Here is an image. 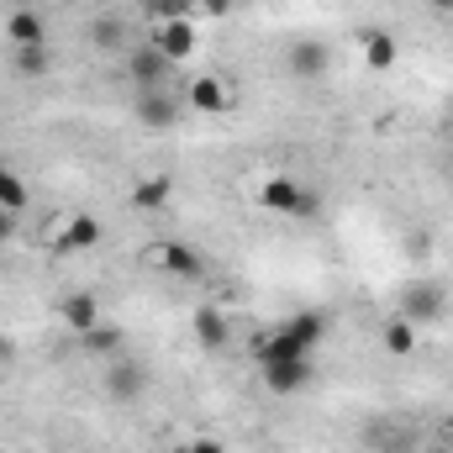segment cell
<instances>
[{
	"instance_id": "1",
	"label": "cell",
	"mask_w": 453,
	"mask_h": 453,
	"mask_svg": "<svg viewBox=\"0 0 453 453\" xmlns=\"http://www.w3.org/2000/svg\"><path fill=\"white\" fill-rule=\"evenodd\" d=\"M327 338V311H296L280 327H269L264 338L253 342L258 364H285V358H311Z\"/></svg>"
},
{
	"instance_id": "2",
	"label": "cell",
	"mask_w": 453,
	"mask_h": 453,
	"mask_svg": "<svg viewBox=\"0 0 453 453\" xmlns=\"http://www.w3.org/2000/svg\"><path fill=\"white\" fill-rule=\"evenodd\" d=\"M443 311H449V290H443L438 280H406L401 296H395V317H406L411 327L438 322Z\"/></svg>"
},
{
	"instance_id": "3",
	"label": "cell",
	"mask_w": 453,
	"mask_h": 453,
	"mask_svg": "<svg viewBox=\"0 0 453 453\" xmlns=\"http://www.w3.org/2000/svg\"><path fill=\"white\" fill-rule=\"evenodd\" d=\"M142 269H158L169 280H201L206 274V258L185 242H148L142 248Z\"/></svg>"
},
{
	"instance_id": "4",
	"label": "cell",
	"mask_w": 453,
	"mask_h": 453,
	"mask_svg": "<svg viewBox=\"0 0 453 453\" xmlns=\"http://www.w3.org/2000/svg\"><path fill=\"white\" fill-rule=\"evenodd\" d=\"M148 364L142 358H127V353H116V358H106V395H111L116 406H132L142 390H148Z\"/></svg>"
},
{
	"instance_id": "5",
	"label": "cell",
	"mask_w": 453,
	"mask_h": 453,
	"mask_svg": "<svg viewBox=\"0 0 453 453\" xmlns=\"http://www.w3.org/2000/svg\"><path fill=\"white\" fill-rule=\"evenodd\" d=\"M269 395H301L306 385H317V364L311 358H285V364H258Z\"/></svg>"
},
{
	"instance_id": "6",
	"label": "cell",
	"mask_w": 453,
	"mask_h": 453,
	"mask_svg": "<svg viewBox=\"0 0 453 453\" xmlns=\"http://www.w3.org/2000/svg\"><path fill=\"white\" fill-rule=\"evenodd\" d=\"M58 322L80 338V333H90V327H101V322H106V306H101V296H96V290H69V296L58 301Z\"/></svg>"
},
{
	"instance_id": "7",
	"label": "cell",
	"mask_w": 453,
	"mask_h": 453,
	"mask_svg": "<svg viewBox=\"0 0 453 453\" xmlns=\"http://www.w3.org/2000/svg\"><path fill=\"white\" fill-rule=\"evenodd\" d=\"M301 190H306V180H296V174H269V180L258 185V206L274 211V217H296Z\"/></svg>"
},
{
	"instance_id": "8",
	"label": "cell",
	"mask_w": 453,
	"mask_h": 453,
	"mask_svg": "<svg viewBox=\"0 0 453 453\" xmlns=\"http://www.w3.org/2000/svg\"><path fill=\"white\" fill-rule=\"evenodd\" d=\"M190 111H201V116H222L226 106H232V90H226L217 74H196L190 85H185V96H180Z\"/></svg>"
},
{
	"instance_id": "9",
	"label": "cell",
	"mask_w": 453,
	"mask_h": 453,
	"mask_svg": "<svg viewBox=\"0 0 453 453\" xmlns=\"http://www.w3.org/2000/svg\"><path fill=\"white\" fill-rule=\"evenodd\" d=\"M137 121L142 127H153V132H169L174 121H180V111H185V101H174V96H164V90H137Z\"/></svg>"
},
{
	"instance_id": "10",
	"label": "cell",
	"mask_w": 453,
	"mask_h": 453,
	"mask_svg": "<svg viewBox=\"0 0 453 453\" xmlns=\"http://www.w3.org/2000/svg\"><path fill=\"white\" fill-rule=\"evenodd\" d=\"M164 74H169V58L148 42V48H137V53H127V80L137 85V90H164Z\"/></svg>"
},
{
	"instance_id": "11",
	"label": "cell",
	"mask_w": 453,
	"mask_h": 453,
	"mask_svg": "<svg viewBox=\"0 0 453 453\" xmlns=\"http://www.w3.org/2000/svg\"><path fill=\"white\" fill-rule=\"evenodd\" d=\"M190 327H196V342H201L206 353H222L226 342H232V322H226L222 306H196V311H190Z\"/></svg>"
},
{
	"instance_id": "12",
	"label": "cell",
	"mask_w": 453,
	"mask_h": 453,
	"mask_svg": "<svg viewBox=\"0 0 453 453\" xmlns=\"http://www.w3.org/2000/svg\"><path fill=\"white\" fill-rule=\"evenodd\" d=\"M153 48L174 64V58H190L196 53V27H190V16H180V21H164L158 32H153Z\"/></svg>"
},
{
	"instance_id": "13",
	"label": "cell",
	"mask_w": 453,
	"mask_h": 453,
	"mask_svg": "<svg viewBox=\"0 0 453 453\" xmlns=\"http://www.w3.org/2000/svg\"><path fill=\"white\" fill-rule=\"evenodd\" d=\"M290 74L296 80H317V74H327V42H317V37H301V42H290Z\"/></svg>"
},
{
	"instance_id": "14",
	"label": "cell",
	"mask_w": 453,
	"mask_h": 453,
	"mask_svg": "<svg viewBox=\"0 0 453 453\" xmlns=\"http://www.w3.org/2000/svg\"><path fill=\"white\" fill-rule=\"evenodd\" d=\"M358 42H364V64H369L374 74L395 69V58H401V42H395V32H380V27H369Z\"/></svg>"
},
{
	"instance_id": "15",
	"label": "cell",
	"mask_w": 453,
	"mask_h": 453,
	"mask_svg": "<svg viewBox=\"0 0 453 453\" xmlns=\"http://www.w3.org/2000/svg\"><path fill=\"white\" fill-rule=\"evenodd\" d=\"M101 237H106V226L80 211V217H69V226H64V248L58 253H90V248H101Z\"/></svg>"
},
{
	"instance_id": "16",
	"label": "cell",
	"mask_w": 453,
	"mask_h": 453,
	"mask_svg": "<svg viewBox=\"0 0 453 453\" xmlns=\"http://www.w3.org/2000/svg\"><path fill=\"white\" fill-rule=\"evenodd\" d=\"M5 37H11V48H37L48 37V27L37 11H16V16H5Z\"/></svg>"
},
{
	"instance_id": "17",
	"label": "cell",
	"mask_w": 453,
	"mask_h": 453,
	"mask_svg": "<svg viewBox=\"0 0 453 453\" xmlns=\"http://www.w3.org/2000/svg\"><path fill=\"white\" fill-rule=\"evenodd\" d=\"M80 348H85V353H96V358H116V353L127 348V333H121V327H111V322H101V327L80 333Z\"/></svg>"
},
{
	"instance_id": "18",
	"label": "cell",
	"mask_w": 453,
	"mask_h": 453,
	"mask_svg": "<svg viewBox=\"0 0 453 453\" xmlns=\"http://www.w3.org/2000/svg\"><path fill=\"white\" fill-rule=\"evenodd\" d=\"M169 196H174V180H169V174H148V180L132 190V206H137V211H158V206H169Z\"/></svg>"
},
{
	"instance_id": "19",
	"label": "cell",
	"mask_w": 453,
	"mask_h": 453,
	"mask_svg": "<svg viewBox=\"0 0 453 453\" xmlns=\"http://www.w3.org/2000/svg\"><path fill=\"white\" fill-rule=\"evenodd\" d=\"M90 42H96L101 53H121V48H127V21L111 16V11L96 16V21H90Z\"/></svg>"
},
{
	"instance_id": "20",
	"label": "cell",
	"mask_w": 453,
	"mask_h": 453,
	"mask_svg": "<svg viewBox=\"0 0 453 453\" xmlns=\"http://www.w3.org/2000/svg\"><path fill=\"white\" fill-rule=\"evenodd\" d=\"M53 69V58H48V48L37 42V48H11V74H21V80H42Z\"/></svg>"
},
{
	"instance_id": "21",
	"label": "cell",
	"mask_w": 453,
	"mask_h": 453,
	"mask_svg": "<svg viewBox=\"0 0 453 453\" xmlns=\"http://www.w3.org/2000/svg\"><path fill=\"white\" fill-rule=\"evenodd\" d=\"M369 453H417V433L411 427H374Z\"/></svg>"
},
{
	"instance_id": "22",
	"label": "cell",
	"mask_w": 453,
	"mask_h": 453,
	"mask_svg": "<svg viewBox=\"0 0 453 453\" xmlns=\"http://www.w3.org/2000/svg\"><path fill=\"white\" fill-rule=\"evenodd\" d=\"M385 353H395V358H411L417 353V327L406 317H390L385 322Z\"/></svg>"
},
{
	"instance_id": "23",
	"label": "cell",
	"mask_w": 453,
	"mask_h": 453,
	"mask_svg": "<svg viewBox=\"0 0 453 453\" xmlns=\"http://www.w3.org/2000/svg\"><path fill=\"white\" fill-rule=\"evenodd\" d=\"M27 201H32V190H27V180H21L16 169H5V174H0V206L21 217V211H27Z\"/></svg>"
},
{
	"instance_id": "24",
	"label": "cell",
	"mask_w": 453,
	"mask_h": 453,
	"mask_svg": "<svg viewBox=\"0 0 453 453\" xmlns=\"http://www.w3.org/2000/svg\"><path fill=\"white\" fill-rule=\"evenodd\" d=\"M137 5H142V16H148L153 27L180 21V16H190V11H196V0H137Z\"/></svg>"
},
{
	"instance_id": "25",
	"label": "cell",
	"mask_w": 453,
	"mask_h": 453,
	"mask_svg": "<svg viewBox=\"0 0 453 453\" xmlns=\"http://www.w3.org/2000/svg\"><path fill=\"white\" fill-rule=\"evenodd\" d=\"M185 453H226V443L222 438H190V449Z\"/></svg>"
},
{
	"instance_id": "26",
	"label": "cell",
	"mask_w": 453,
	"mask_h": 453,
	"mask_svg": "<svg viewBox=\"0 0 453 453\" xmlns=\"http://www.w3.org/2000/svg\"><path fill=\"white\" fill-rule=\"evenodd\" d=\"M11 237H16V211H5V206H0V248H5Z\"/></svg>"
},
{
	"instance_id": "27",
	"label": "cell",
	"mask_w": 453,
	"mask_h": 453,
	"mask_svg": "<svg viewBox=\"0 0 453 453\" xmlns=\"http://www.w3.org/2000/svg\"><path fill=\"white\" fill-rule=\"evenodd\" d=\"M196 5H201L206 16H226V11H232V0H196Z\"/></svg>"
},
{
	"instance_id": "28",
	"label": "cell",
	"mask_w": 453,
	"mask_h": 453,
	"mask_svg": "<svg viewBox=\"0 0 453 453\" xmlns=\"http://www.w3.org/2000/svg\"><path fill=\"white\" fill-rule=\"evenodd\" d=\"M438 438H443V443H449V449H453V417H449V422H443V433H438Z\"/></svg>"
},
{
	"instance_id": "29",
	"label": "cell",
	"mask_w": 453,
	"mask_h": 453,
	"mask_svg": "<svg viewBox=\"0 0 453 453\" xmlns=\"http://www.w3.org/2000/svg\"><path fill=\"white\" fill-rule=\"evenodd\" d=\"M422 453H453V449H449V443H443V438H438V443H427V449H422Z\"/></svg>"
},
{
	"instance_id": "30",
	"label": "cell",
	"mask_w": 453,
	"mask_h": 453,
	"mask_svg": "<svg viewBox=\"0 0 453 453\" xmlns=\"http://www.w3.org/2000/svg\"><path fill=\"white\" fill-rule=\"evenodd\" d=\"M5 358H11V338H5V333H0V364H5Z\"/></svg>"
},
{
	"instance_id": "31",
	"label": "cell",
	"mask_w": 453,
	"mask_h": 453,
	"mask_svg": "<svg viewBox=\"0 0 453 453\" xmlns=\"http://www.w3.org/2000/svg\"><path fill=\"white\" fill-rule=\"evenodd\" d=\"M443 16H453V0H443Z\"/></svg>"
},
{
	"instance_id": "32",
	"label": "cell",
	"mask_w": 453,
	"mask_h": 453,
	"mask_svg": "<svg viewBox=\"0 0 453 453\" xmlns=\"http://www.w3.org/2000/svg\"><path fill=\"white\" fill-rule=\"evenodd\" d=\"M5 169H11V164H5V158H0V174H5Z\"/></svg>"
},
{
	"instance_id": "33",
	"label": "cell",
	"mask_w": 453,
	"mask_h": 453,
	"mask_svg": "<svg viewBox=\"0 0 453 453\" xmlns=\"http://www.w3.org/2000/svg\"><path fill=\"white\" fill-rule=\"evenodd\" d=\"M32 5H42V0H32Z\"/></svg>"
}]
</instances>
